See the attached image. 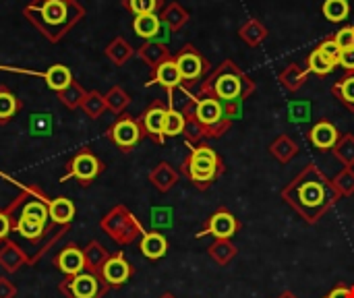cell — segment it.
<instances>
[{"instance_id": "cell-34", "label": "cell", "mask_w": 354, "mask_h": 298, "mask_svg": "<svg viewBox=\"0 0 354 298\" xmlns=\"http://www.w3.org/2000/svg\"><path fill=\"white\" fill-rule=\"evenodd\" d=\"M336 66H338V64H336L334 60H330L326 54H322L317 48H315V50L309 54V58H307V71H309V73H315V75H319V77L330 75Z\"/></svg>"}, {"instance_id": "cell-32", "label": "cell", "mask_w": 354, "mask_h": 298, "mask_svg": "<svg viewBox=\"0 0 354 298\" xmlns=\"http://www.w3.org/2000/svg\"><path fill=\"white\" fill-rule=\"evenodd\" d=\"M104 97H106V106H108V110L110 112H114V114H124V110H127V106L131 104V95L120 87V85H114V87H110L106 93H104Z\"/></svg>"}, {"instance_id": "cell-3", "label": "cell", "mask_w": 354, "mask_h": 298, "mask_svg": "<svg viewBox=\"0 0 354 298\" xmlns=\"http://www.w3.org/2000/svg\"><path fill=\"white\" fill-rule=\"evenodd\" d=\"M23 17L50 44H58L85 17V6L77 0H31L23 6Z\"/></svg>"}, {"instance_id": "cell-25", "label": "cell", "mask_w": 354, "mask_h": 298, "mask_svg": "<svg viewBox=\"0 0 354 298\" xmlns=\"http://www.w3.org/2000/svg\"><path fill=\"white\" fill-rule=\"evenodd\" d=\"M160 19H162V23H164L168 29L178 31L180 27H185V25L189 23V10L183 8L178 2H170V4H166V6L162 8Z\"/></svg>"}, {"instance_id": "cell-23", "label": "cell", "mask_w": 354, "mask_h": 298, "mask_svg": "<svg viewBox=\"0 0 354 298\" xmlns=\"http://www.w3.org/2000/svg\"><path fill=\"white\" fill-rule=\"evenodd\" d=\"M270 153L280 162V164H288L299 156V145L292 137L288 135H280L270 143Z\"/></svg>"}, {"instance_id": "cell-43", "label": "cell", "mask_w": 354, "mask_h": 298, "mask_svg": "<svg viewBox=\"0 0 354 298\" xmlns=\"http://www.w3.org/2000/svg\"><path fill=\"white\" fill-rule=\"evenodd\" d=\"M317 50H319L322 54H326L330 60H334V62L338 64L340 54H342V48H340V46H338V41L334 39V35H332V37H328V39H324V41L317 46Z\"/></svg>"}, {"instance_id": "cell-6", "label": "cell", "mask_w": 354, "mask_h": 298, "mask_svg": "<svg viewBox=\"0 0 354 298\" xmlns=\"http://www.w3.org/2000/svg\"><path fill=\"white\" fill-rule=\"evenodd\" d=\"M183 110H187V112H191L195 116V120L205 129L209 139L222 137L230 129V124H232V120L226 114L224 104L214 100V97H199V95H195Z\"/></svg>"}, {"instance_id": "cell-24", "label": "cell", "mask_w": 354, "mask_h": 298, "mask_svg": "<svg viewBox=\"0 0 354 298\" xmlns=\"http://www.w3.org/2000/svg\"><path fill=\"white\" fill-rule=\"evenodd\" d=\"M83 257H85V270L91 272V274H95V276H100L102 266L108 261L110 253H108L97 241H91V243H87V247L83 249Z\"/></svg>"}, {"instance_id": "cell-18", "label": "cell", "mask_w": 354, "mask_h": 298, "mask_svg": "<svg viewBox=\"0 0 354 298\" xmlns=\"http://www.w3.org/2000/svg\"><path fill=\"white\" fill-rule=\"evenodd\" d=\"M139 249H141V255L145 259H151V261H158L162 259L166 253H168V241L162 232H145L141 236V243H139Z\"/></svg>"}, {"instance_id": "cell-19", "label": "cell", "mask_w": 354, "mask_h": 298, "mask_svg": "<svg viewBox=\"0 0 354 298\" xmlns=\"http://www.w3.org/2000/svg\"><path fill=\"white\" fill-rule=\"evenodd\" d=\"M137 54H139V58L153 71L156 66H160L164 60H168V58H172V54H170V50L166 48V44H162V41H156V39H149V41H145L139 50H137Z\"/></svg>"}, {"instance_id": "cell-48", "label": "cell", "mask_w": 354, "mask_h": 298, "mask_svg": "<svg viewBox=\"0 0 354 298\" xmlns=\"http://www.w3.org/2000/svg\"><path fill=\"white\" fill-rule=\"evenodd\" d=\"M326 298H354V286H336Z\"/></svg>"}, {"instance_id": "cell-13", "label": "cell", "mask_w": 354, "mask_h": 298, "mask_svg": "<svg viewBox=\"0 0 354 298\" xmlns=\"http://www.w3.org/2000/svg\"><path fill=\"white\" fill-rule=\"evenodd\" d=\"M162 85L164 89H166V93H168V106H172V97H174V89L176 87H180L183 85V77H180V71H178V66H176V62H174V56L172 58H168V60H164L160 66H156L153 71H151V79H149V83H145L147 87L149 85Z\"/></svg>"}, {"instance_id": "cell-1", "label": "cell", "mask_w": 354, "mask_h": 298, "mask_svg": "<svg viewBox=\"0 0 354 298\" xmlns=\"http://www.w3.org/2000/svg\"><path fill=\"white\" fill-rule=\"evenodd\" d=\"M282 199L307 222L317 224L340 199L334 180L315 164H307L284 189Z\"/></svg>"}, {"instance_id": "cell-28", "label": "cell", "mask_w": 354, "mask_h": 298, "mask_svg": "<svg viewBox=\"0 0 354 298\" xmlns=\"http://www.w3.org/2000/svg\"><path fill=\"white\" fill-rule=\"evenodd\" d=\"M133 54H135V50H133V46L124 39V37H114L110 44H108V48H106V56H108V60L110 62H114L116 66H122L124 62H129L131 58H133Z\"/></svg>"}, {"instance_id": "cell-5", "label": "cell", "mask_w": 354, "mask_h": 298, "mask_svg": "<svg viewBox=\"0 0 354 298\" xmlns=\"http://www.w3.org/2000/svg\"><path fill=\"white\" fill-rule=\"evenodd\" d=\"M102 232H106L116 245L127 247L141 239L145 234L143 224L135 218V214L124 205H114L102 220H100Z\"/></svg>"}, {"instance_id": "cell-50", "label": "cell", "mask_w": 354, "mask_h": 298, "mask_svg": "<svg viewBox=\"0 0 354 298\" xmlns=\"http://www.w3.org/2000/svg\"><path fill=\"white\" fill-rule=\"evenodd\" d=\"M160 298H176V297H174L172 292H164V295H162V297H160Z\"/></svg>"}, {"instance_id": "cell-16", "label": "cell", "mask_w": 354, "mask_h": 298, "mask_svg": "<svg viewBox=\"0 0 354 298\" xmlns=\"http://www.w3.org/2000/svg\"><path fill=\"white\" fill-rule=\"evenodd\" d=\"M25 266H31V259H29V255L25 253V249H23L19 243L6 239V241L0 245V268H2L6 274H15V272H19V270L25 268Z\"/></svg>"}, {"instance_id": "cell-26", "label": "cell", "mask_w": 354, "mask_h": 298, "mask_svg": "<svg viewBox=\"0 0 354 298\" xmlns=\"http://www.w3.org/2000/svg\"><path fill=\"white\" fill-rule=\"evenodd\" d=\"M239 249L236 245L230 241V239H216L209 249H207V255L218 263V266H228L234 257H236Z\"/></svg>"}, {"instance_id": "cell-33", "label": "cell", "mask_w": 354, "mask_h": 298, "mask_svg": "<svg viewBox=\"0 0 354 298\" xmlns=\"http://www.w3.org/2000/svg\"><path fill=\"white\" fill-rule=\"evenodd\" d=\"M332 93H334L351 112H354V73L344 75V77L332 87Z\"/></svg>"}, {"instance_id": "cell-14", "label": "cell", "mask_w": 354, "mask_h": 298, "mask_svg": "<svg viewBox=\"0 0 354 298\" xmlns=\"http://www.w3.org/2000/svg\"><path fill=\"white\" fill-rule=\"evenodd\" d=\"M239 230H241V222L236 220V216L230 214L228 209H218L216 214L209 216L203 232H199L197 236L212 234L216 239H232Z\"/></svg>"}, {"instance_id": "cell-8", "label": "cell", "mask_w": 354, "mask_h": 298, "mask_svg": "<svg viewBox=\"0 0 354 298\" xmlns=\"http://www.w3.org/2000/svg\"><path fill=\"white\" fill-rule=\"evenodd\" d=\"M66 168L68 170H66L64 176H60V183H66V180L75 178V180H79L81 187H89L104 172L106 166H104V162L91 149L83 147L81 151H77L71 158V162H68Z\"/></svg>"}, {"instance_id": "cell-30", "label": "cell", "mask_w": 354, "mask_h": 298, "mask_svg": "<svg viewBox=\"0 0 354 298\" xmlns=\"http://www.w3.org/2000/svg\"><path fill=\"white\" fill-rule=\"evenodd\" d=\"M239 35H241V39H243L247 46L255 48V46H259V44L268 37V29L263 27V23H261V21H257V19H249V21H247V23H243V27L239 29Z\"/></svg>"}, {"instance_id": "cell-31", "label": "cell", "mask_w": 354, "mask_h": 298, "mask_svg": "<svg viewBox=\"0 0 354 298\" xmlns=\"http://www.w3.org/2000/svg\"><path fill=\"white\" fill-rule=\"evenodd\" d=\"M56 95H58V100H60V104H62L64 108L77 110V108H81V104H83V100H85V95H87V89H85L81 83L73 81L66 89H62V91L56 93Z\"/></svg>"}, {"instance_id": "cell-46", "label": "cell", "mask_w": 354, "mask_h": 298, "mask_svg": "<svg viewBox=\"0 0 354 298\" xmlns=\"http://www.w3.org/2000/svg\"><path fill=\"white\" fill-rule=\"evenodd\" d=\"M17 297V286L8 276H0V298Z\"/></svg>"}, {"instance_id": "cell-47", "label": "cell", "mask_w": 354, "mask_h": 298, "mask_svg": "<svg viewBox=\"0 0 354 298\" xmlns=\"http://www.w3.org/2000/svg\"><path fill=\"white\" fill-rule=\"evenodd\" d=\"M338 66L346 68L348 73H354V48L342 50V54H340V60H338Z\"/></svg>"}, {"instance_id": "cell-49", "label": "cell", "mask_w": 354, "mask_h": 298, "mask_svg": "<svg viewBox=\"0 0 354 298\" xmlns=\"http://www.w3.org/2000/svg\"><path fill=\"white\" fill-rule=\"evenodd\" d=\"M278 298H299V297H297L295 292H282Z\"/></svg>"}, {"instance_id": "cell-11", "label": "cell", "mask_w": 354, "mask_h": 298, "mask_svg": "<svg viewBox=\"0 0 354 298\" xmlns=\"http://www.w3.org/2000/svg\"><path fill=\"white\" fill-rule=\"evenodd\" d=\"M166 114H168V106L160 100L151 102L143 114L139 116V124L143 129V137H149L153 143L162 145L166 141L164 135V124H166Z\"/></svg>"}, {"instance_id": "cell-42", "label": "cell", "mask_w": 354, "mask_h": 298, "mask_svg": "<svg viewBox=\"0 0 354 298\" xmlns=\"http://www.w3.org/2000/svg\"><path fill=\"white\" fill-rule=\"evenodd\" d=\"M174 224V212L172 207H151V226L158 228H170Z\"/></svg>"}, {"instance_id": "cell-12", "label": "cell", "mask_w": 354, "mask_h": 298, "mask_svg": "<svg viewBox=\"0 0 354 298\" xmlns=\"http://www.w3.org/2000/svg\"><path fill=\"white\" fill-rule=\"evenodd\" d=\"M135 270L133 266L124 259L122 251L114 253L108 257V261L102 266V272H100V278L110 286V288H120L124 286L131 278H133Z\"/></svg>"}, {"instance_id": "cell-21", "label": "cell", "mask_w": 354, "mask_h": 298, "mask_svg": "<svg viewBox=\"0 0 354 298\" xmlns=\"http://www.w3.org/2000/svg\"><path fill=\"white\" fill-rule=\"evenodd\" d=\"M162 19H160V12H149V15H137L133 19V31L143 37V39H156L162 31Z\"/></svg>"}, {"instance_id": "cell-35", "label": "cell", "mask_w": 354, "mask_h": 298, "mask_svg": "<svg viewBox=\"0 0 354 298\" xmlns=\"http://www.w3.org/2000/svg\"><path fill=\"white\" fill-rule=\"evenodd\" d=\"M81 110L89 116V118H100L106 110H108V106H106V97H104V93H100V91H87V95H85V100H83V104H81Z\"/></svg>"}, {"instance_id": "cell-20", "label": "cell", "mask_w": 354, "mask_h": 298, "mask_svg": "<svg viewBox=\"0 0 354 298\" xmlns=\"http://www.w3.org/2000/svg\"><path fill=\"white\" fill-rule=\"evenodd\" d=\"M149 183L160 191V193H168L176 187L178 183V172L168 164V162H160L151 172H149Z\"/></svg>"}, {"instance_id": "cell-7", "label": "cell", "mask_w": 354, "mask_h": 298, "mask_svg": "<svg viewBox=\"0 0 354 298\" xmlns=\"http://www.w3.org/2000/svg\"><path fill=\"white\" fill-rule=\"evenodd\" d=\"M110 286L91 272H81L75 276H64L58 284V292L64 298H104Z\"/></svg>"}, {"instance_id": "cell-38", "label": "cell", "mask_w": 354, "mask_h": 298, "mask_svg": "<svg viewBox=\"0 0 354 298\" xmlns=\"http://www.w3.org/2000/svg\"><path fill=\"white\" fill-rule=\"evenodd\" d=\"M185 124H187V118H185L183 110H176L174 106H168L166 124H164V135H166V137L183 135V133H185Z\"/></svg>"}, {"instance_id": "cell-22", "label": "cell", "mask_w": 354, "mask_h": 298, "mask_svg": "<svg viewBox=\"0 0 354 298\" xmlns=\"http://www.w3.org/2000/svg\"><path fill=\"white\" fill-rule=\"evenodd\" d=\"M48 212H50V222L58 226H71L77 207L68 197H54L48 205Z\"/></svg>"}, {"instance_id": "cell-9", "label": "cell", "mask_w": 354, "mask_h": 298, "mask_svg": "<svg viewBox=\"0 0 354 298\" xmlns=\"http://www.w3.org/2000/svg\"><path fill=\"white\" fill-rule=\"evenodd\" d=\"M174 62L180 71V77H183V83H189V85H195V83H201L205 79V73L209 68V62L205 60V56L193 46V44H187L176 56H174Z\"/></svg>"}, {"instance_id": "cell-36", "label": "cell", "mask_w": 354, "mask_h": 298, "mask_svg": "<svg viewBox=\"0 0 354 298\" xmlns=\"http://www.w3.org/2000/svg\"><path fill=\"white\" fill-rule=\"evenodd\" d=\"M322 12L328 21L332 23H340L348 17L351 12V2L348 0H326L322 4Z\"/></svg>"}, {"instance_id": "cell-41", "label": "cell", "mask_w": 354, "mask_h": 298, "mask_svg": "<svg viewBox=\"0 0 354 298\" xmlns=\"http://www.w3.org/2000/svg\"><path fill=\"white\" fill-rule=\"evenodd\" d=\"M29 131H31V135L48 137L52 133V118H50V114H31Z\"/></svg>"}, {"instance_id": "cell-39", "label": "cell", "mask_w": 354, "mask_h": 298, "mask_svg": "<svg viewBox=\"0 0 354 298\" xmlns=\"http://www.w3.org/2000/svg\"><path fill=\"white\" fill-rule=\"evenodd\" d=\"M124 8L129 12L137 15H149V12H158L164 8V0H124Z\"/></svg>"}, {"instance_id": "cell-2", "label": "cell", "mask_w": 354, "mask_h": 298, "mask_svg": "<svg viewBox=\"0 0 354 298\" xmlns=\"http://www.w3.org/2000/svg\"><path fill=\"white\" fill-rule=\"evenodd\" d=\"M255 91L253 79L236 66L234 60L220 62L205 79L199 83V97H214L224 104L230 120L239 118L243 102Z\"/></svg>"}, {"instance_id": "cell-15", "label": "cell", "mask_w": 354, "mask_h": 298, "mask_svg": "<svg viewBox=\"0 0 354 298\" xmlns=\"http://www.w3.org/2000/svg\"><path fill=\"white\" fill-rule=\"evenodd\" d=\"M54 266L60 274L64 276H75L85 272V257H83V249L77 247L75 243H68L56 257H54Z\"/></svg>"}, {"instance_id": "cell-44", "label": "cell", "mask_w": 354, "mask_h": 298, "mask_svg": "<svg viewBox=\"0 0 354 298\" xmlns=\"http://www.w3.org/2000/svg\"><path fill=\"white\" fill-rule=\"evenodd\" d=\"M334 39L338 41V46H340L342 50L354 48V25H346V27H342V29L334 35Z\"/></svg>"}, {"instance_id": "cell-27", "label": "cell", "mask_w": 354, "mask_h": 298, "mask_svg": "<svg viewBox=\"0 0 354 298\" xmlns=\"http://www.w3.org/2000/svg\"><path fill=\"white\" fill-rule=\"evenodd\" d=\"M19 112H21V100L6 85H0V124L10 122Z\"/></svg>"}, {"instance_id": "cell-40", "label": "cell", "mask_w": 354, "mask_h": 298, "mask_svg": "<svg viewBox=\"0 0 354 298\" xmlns=\"http://www.w3.org/2000/svg\"><path fill=\"white\" fill-rule=\"evenodd\" d=\"M334 187L340 193V197H353L354 195V168H344L334 178Z\"/></svg>"}, {"instance_id": "cell-4", "label": "cell", "mask_w": 354, "mask_h": 298, "mask_svg": "<svg viewBox=\"0 0 354 298\" xmlns=\"http://www.w3.org/2000/svg\"><path fill=\"white\" fill-rule=\"evenodd\" d=\"M183 172L197 189H207L224 174V164L209 145L199 143L191 149L189 158L185 160Z\"/></svg>"}, {"instance_id": "cell-45", "label": "cell", "mask_w": 354, "mask_h": 298, "mask_svg": "<svg viewBox=\"0 0 354 298\" xmlns=\"http://www.w3.org/2000/svg\"><path fill=\"white\" fill-rule=\"evenodd\" d=\"M10 232H12V222H10L8 212L2 207V209H0V245L8 239Z\"/></svg>"}, {"instance_id": "cell-17", "label": "cell", "mask_w": 354, "mask_h": 298, "mask_svg": "<svg viewBox=\"0 0 354 298\" xmlns=\"http://www.w3.org/2000/svg\"><path fill=\"white\" fill-rule=\"evenodd\" d=\"M340 131L330 122V120H319L311 131H309V141L313 143V147L322 149V151H328V149H334V145L338 143L340 139Z\"/></svg>"}, {"instance_id": "cell-29", "label": "cell", "mask_w": 354, "mask_h": 298, "mask_svg": "<svg viewBox=\"0 0 354 298\" xmlns=\"http://www.w3.org/2000/svg\"><path fill=\"white\" fill-rule=\"evenodd\" d=\"M307 75H309V71H303L299 64H288V66L280 73V83H282V87H284L288 93H295V91H299V89L305 85Z\"/></svg>"}, {"instance_id": "cell-37", "label": "cell", "mask_w": 354, "mask_h": 298, "mask_svg": "<svg viewBox=\"0 0 354 298\" xmlns=\"http://www.w3.org/2000/svg\"><path fill=\"white\" fill-rule=\"evenodd\" d=\"M334 156L342 162L344 168H353L354 166V135L346 133L338 139V143L334 145Z\"/></svg>"}, {"instance_id": "cell-10", "label": "cell", "mask_w": 354, "mask_h": 298, "mask_svg": "<svg viewBox=\"0 0 354 298\" xmlns=\"http://www.w3.org/2000/svg\"><path fill=\"white\" fill-rule=\"evenodd\" d=\"M108 139L124 153L135 149L137 143L143 139V129L139 124V118H133L129 114H120L114 120V124L108 129Z\"/></svg>"}]
</instances>
